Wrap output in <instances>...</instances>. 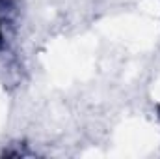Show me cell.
<instances>
[{
  "label": "cell",
  "instance_id": "1",
  "mask_svg": "<svg viewBox=\"0 0 160 159\" xmlns=\"http://www.w3.org/2000/svg\"><path fill=\"white\" fill-rule=\"evenodd\" d=\"M0 47H4V34H2V26H0Z\"/></svg>",
  "mask_w": 160,
  "mask_h": 159
}]
</instances>
